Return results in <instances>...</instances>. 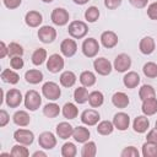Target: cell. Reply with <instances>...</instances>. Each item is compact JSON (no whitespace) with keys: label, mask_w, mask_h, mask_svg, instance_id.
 Returning a JSON list of instances; mask_svg holds the SVG:
<instances>
[{"label":"cell","mask_w":157,"mask_h":157,"mask_svg":"<svg viewBox=\"0 0 157 157\" xmlns=\"http://www.w3.org/2000/svg\"><path fill=\"white\" fill-rule=\"evenodd\" d=\"M60 52L66 58H71L76 54L77 52V44L74 39H70V38H66L61 42L60 44Z\"/></svg>","instance_id":"cell-14"},{"label":"cell","mask_w":157,"mask_h":157,"mask_svg":"<svg viewBox=\"0 0 157 157\" xmlns=\"http://www.w3.org/2000/svg\"><path fill=\"white\" fill-rule=\"evenodd\" d=\"M113 66H114V69L118 72H125L131 66V59H130V56L128 54L121 53V54H119V55L115 56Z\"/></svg>","instance_id":"cell-11"},{"label":"cell","mask_w":157,"mask_h":157,"mask_svg":"<svg viewBox=\"0 0 157 157\" xmlns=\"http://www.w3.org/2000/svg\"><path fill=\"white\" fill-rule=\"evenodd\" d=\"M141 110L147 117L156 114L157 113V98L156 97H152V98H147V99L142 101Z\"/></svg>","instance_id":"cell-21"},{"label":"cell","mask_w":157,"mask_h":157,"mask_svg":"<svg viewBox=\"0 0 157 157\" xmlns=\"http://www.w3.org/2000/svg\"><path fill=\"white\" fill-rule=\"evenodd\" d=\"M38 38L42 43H53L56 38V29L52 26H42L38 29Z\"/></svg>","instance_id":"cell-7"},{"label":"cell","mask_w":157,"mask_h":157,"mask_svg":"<svg viewBox=\"0 0 157 157\" xmlns=\"http://www.w3.org/2000/svg\"><path fill=\"white\" fill-rule=\"evenodd\" d=\"M42 93L43 96L49 101H56L61 96V90L58 83L53 81H48L42 86Z\"/></svg>","instance_id":"cell-3"},{"label":"cell","mask_w":157,"mask_h":157,"mask_svg":"<svg viewBox=\"0 0 157 157\" xmlns=\"http://www.w3.org/2000/svg\"><path fill=\"white\" fill-rule=\"evenodd\" d=\"M155 126H156V128H157V121H156V125H155Z\"/></svg>","instance_id":"cell-56"},{"label":"cell","mask_w":157,"mask_h":157,"mask_svg":"<svg viewBox=\"0 0 157 157\" xmlns=\"http://www.w3.org/2000/svg\"><path fill=\"white\" fill-rule=\"evenodd\" d=\"M97 153V146L93 141H86L81 148L82 157H94Z\"/></svg>","instance_id":"cell-36"},{"label":"cell","mask_w":157,"mask_h":157,"mask_svg":"<svg viewBox=\"0 0 157 157\" xmlns=\"http://www.w3.org/2000/svg\"><path fill=\"white\" fill-rule=\"evenodd\" d=\"M10 153L12 157H27V156H29L27 147H25V145H22V144L15 145Z\"/></svg>","instance_id":"cell-42"},{"label":"cell","mask_w":157,"mask_h":157,"mask_svg":"<svg viewBox=\"0 0 157 157\" xmlns=\"http://www.w3.org/2000/svg\"><path fill=\"white\" fill-rule=\"evenodd\" d=\"M75 4H77V5H85V4H87L90 0H72Z\"/></svg>","instance_id":"cell-54"},{"label":"cell","mask_w":157,"mask_h":157,"mask_svg":"<svg viewBox=\"0 0 157 157\" xmlns=\"http://www.w3.org/2000/svg\"><path fill=\"white\" fill-rule=\"evenodd\" d=\"M47 60V50L44 48H38L33 52L32 54V63L36 66L42 65L44 61Z\"/></svg>","instance_id":"cell-34"},{"label":"cell","mask_w":157,"mask_h":157,"mask_svg":"<svg viewBox=\"0 0 157 157\" xmlns=\"http://www.w3.org/2000/svg\"><path fill=\"white\" fill-rule=\"evenodd\" d=\"M139 97H140L141 101L156 97V91H155V88L151 85H142L141 88L139 90Z\"/></svg>","instance_id":"cell-38"},{"label":"cell","mask_w":157,"mask_h":157,"mask_svg":"<svg viewBox=\"0 0 157 157\" xmlns=\"http://www.w3.org/2000/svg\"><path fill=\"white\" fill-rule=\"evenodd\" d=\"M123 83L128 88H135L140 83V76L135 71H129L123 77Z\"/></svg>","instance_id":"cell-22"},{"label":"cell","mask_w":157,"mask_h":157,"mask_svg":"<svg viewBox=\"0 0 157 157\" xmlns=\"http://www.w3.org/2000/svg\"><path fill=\"white\" fill-rule=\"evenodd\" d=\"M1 80L6 83H10V85H16L20 80V76L15 71V70H11V69H5L2 70L1 72Z\"/></svg>","instance_id":"cell-27"},{"label":"cell","mask_w":157,"mask_h":157,"mask_svg":"<svg viewBox=\"0 0 157 157\" xmlns=\"http://www.w3.org/2000/svg\"><path fill=\"white\" fill-rule=\"evenodd\" d=\"M139 48H140V52L145 55H150L155 52V48H156V42L152 37L150 36H146L144 37L141 40H140V44H139Z\"/></svg>","instance_id":"cell-18"},{"label":"cell","mask_w":157,"mask_h":157,"mask_svg":"<svg viewBox=\"0 0 157 157\" xmlns=\"http://www.w3.org/2000/svg\"><path fill=\"white\" fill-rule=\"evenodd\" d=\"M23 59L22 56H12L11 60H10V65L13 70H20L23 67Z\"/></svg>","instance_id":"cell-45"},{"label":"cell","mask_w":157,"mask_h":157,"mask_svg":"<svg viewBox=\"0 0 157 157\" xmlns=\"http://www.w3.org/2000/svg\"><path fill=\"white\" fill-rule=\"evenodd\" d=\"M114 129L115 128H114L113 121H109V120H102L97 125V132L101 135H110Z\"/></svg>","instance_id":"cell-35"},{"label":"cell","mask_w":157,"mask_h":157,"mask_svg":"<svg viewBox=\"0 0 157 157\" xmlns=\"http://www.w3.org/2000/svg\"><path fill=\"white\" fill-rule=\"evenodd\" d=\"M129 2L136 9H144L147 6L148 0H129Z\"/></svg>","instance_id":"cell-50"},{"label":"cell","mask_w":157,"mask_h":157,"mask_svg":"<svg viewBox=\"0 0 157 157\" xmlns=\"http://www.w3.org/2000/svg\"><path fill=\"white\" fill-rule=\"evenodd\" d=\"M25 78H26V81L28 83L37 85V83L42 82V80H43V72L40 70H37V69H31V70L26 71Z\"/></svg>","instance_id":"cell-25"},{"label":"cell","mask_w":157,"mask_h":157,"mask_svg":"<svg viewBox=\"0 0 157 157\" xmlns=\"http://www.w3.org/2000/svg\"><path fill=\"white\" fill-rule=\"evenodd\" d=\"M80 82L82 83V86L85 87H91L96 83V75L92 71H82L80 75Z\"/></svg>","instance_id":"cell-33"},{"label":"cell","mask_w":157,"mask_h":157,"mask_svg":"<svg viewBox=\"0 0 157 157\" xmlns=\"http://www.w3.org/2000/svg\"><path fill=\"white\" fill-rule=\"evenodd\" d=\"M93 67L98 75L107 76L112 72V63L105 58H97L93 61Z\"/></svg>","instance_id":"cell-9"},{"label":"cell","mask_w":157,"mask_h":157,"mask_svg":"<svg viewBox=\"0 0 157 157\" xmlns=\"http://www.w3.org/2000/svg\"><path fill=\"white\" fill-rule=\"evenodd\" d=\"M99 119H101V115H99V113H98L97 110H94V109H86V110H83L82 114H81V121H82L85 125H87V126H93V125H96V124L99 121Z\"/></svg>","instance_id":"cell-13"},{"label":"cell","mask_w":157,"mask_h":157,"mask_svg":"<svg viewBox=\"0 0 157 157\" xmlns=\"http://www.w3.org/2000/svg\"><path fill=\"white\" fill-rule=\"evenodd\" d=\"M61 113L66 119H75L77 117V114H78V109L74 103L67 102V103L64 104Z\"/></svg>","instance_id":"cell-32"},{"label":"cell","mask_w":157,"mask_h":157,"mask_svg":"<svg viewBox=\"0 0 157 157\" xmlns=\"http://www.w3.org/2000/svg\"><path fill=\"white\" fill-rule=\"evenodd\" d=\"M13 139L17 144H22L25 146H28L33 142L34 140V135L31 130L27 129H18L13 132Z\"/></svg>","instance_id":"cell-10"},{"label":"cell","mask_w":157,"mask_h":157,"mask_svg":"<svg viewBox=\"0 0 157 157\" xmlns=\"http://www.w3.org/2000/svg\"><path fill=\"white\" fill-rule=\"evenodd\" d=\"M142 71H144V75L146 77L155 78V77H157V64L152 63V61H148V63H146L144 65Z\"/></svg>","instance_id":"cell-39"},{"label":"cell","mask_w":157,"mask_h":157,"mask_svg":"<svg viewBox=\"0 0 157 157\" xmlns=\"http://www.w3.org/2000/svg\"><path fill=\"white\" fill-rule=\"evenodd\" d=\"M64 65H65V61L63 56L59 54H52L47 59V69L52 74H58L59 71H61L64 69Z\"/></svg>","instance_id":"cell-4"},{"label":"cell","mask_w":157,"mask_h":157,"mask_svg":"<svg viewBox=\"0 0 157 157\" xmlns=\"http://www.w3.org/2000/svg\"><path fill=\"white\" fill-rule=\"evenodd\" d=\"M142 156L144 157H157V144L146 141L142 145Z\"/></svg>","instance_id":"cell-37"},{"label":"cell","mask_w":157,"mask_h":157,"mask_svg":"<svg viewBox=\"0 0 157 157\" xmlns=\"http://www.w3.org/2000/svg\"><path fill=\"white\" fill-rule=\"evenodd\" d=\"M132 128H134V131L135 132H139V134H144L147 131V129L150 128V120L147 118V115H139L134 119V123H132Z\"/></svg>","instance_id":"cell-17"},{"label":"cell","mask_w":157,"mask_h":157,"mask_svg":"<svg viewBox=\"0 0 157 157\" xmlns=\"http://www.w3.org/2000/svg\"><path fill=\"white\" fill-rule=\"evenodd\" d=\"M147 16L151 20H157V2H152L147 7Z\"/></svg>","instance_id":"cell-46"},{"label":"cell","mask_w":157,"mask_h":157,"mask_svg":"<svg viewBox=\"0 0 157 157\" xmlns=\"http://www.w3.org/2000/svg\"><path fill=\"white\" fill-rule=\"evenodd\" d=\"M9 120H10V117H9L7 112L5 109H1L0 110V126L4 128L9 123Z\"/></svg>","instance_id":"cell-49"},{"label":"cell","mask_w":157,"mask_h":157,"mask_svg":"<svg viewBox=\"0 0 157 157\" xmlns=\"http://www.w3.org/2000/svg\"><path fill=\"white\" fill-rule=\"evenodd\" d=\"M12 120L16 125L18 126H27L29 123H31V118H29V114L26 112V110H17L13 117H12Z\"/></svg>","instance_id":"cell-26"},{"label":"cell","mask_w":157,"mask_h":157,"mask_svg":"<svg viewBox=\"0 0 157 157\" xmlns=\"http://www.w3.org/2000/svg\"><path fill=\"white\" fill-rule=\"evenodd\" d=\"M50 18H52V22L54 25H56V26H65L69 22L70 15H69V12L65 9H63V7H55L52 11Z\"/></svg>","instance_id":"cell-6"},{"label":"cell","mask_w":157,"mask_h":157,"mask_svg":"<svg viewBox=\"0 0 157 157\" xmlns=\"http://www.w3.org/2000/svg\"><path fill=\"white\" fill-rule=\"evenodd\" d=\"M85 18H86L87 22H91V23L96 22V21L99 18V10H98V7H96V6H90V7L85 11Z\"/></svg>","instance_id":"cell-40"},{"label":"cell","mask_w":157,"mask_h":157,"mask_svg":"<svg viewBox=\"0 0 157 157\" xmlns=\"http://www.w3.org/2000/svg\"><path fill=\"white\" fill-rule=\"evenodd\" d=\"M23 102H25V107L28 110L34 112V110H37L40 107V104H42V97H40V94L37 91L29 90V91L26 92V94L23 97Z\"/></svg>","instance_id":"cell-1"},{"label":"cell","mask_w":157,"mask_h":157,"mask_svg":"<svg viewBox=\"0 0 157 157\" xmlns=\"http://www.w3.org/2000/svg\"><path fill=\"white\" fill-rule=\"evenodd\" d=\"M43 2H52V1H54V0H42Z\"/></svg>","instance_id":"cell-55"},{"label":"cell","mask_w":157,"mask_h":157,"mask_svg":"<svg viewBox=\"0 0 157 157\" xmlns=\"http://www.w3.org/2000/svg\"><path fill=\"white\" fill-rule=\"evenodd\" d=\"M67 32H69V34H70L72 38L81 39V38H83V37L87 34L88 27H87V25H86L83 21L76 20V21L70 22L69 28H67Z\"/></svg>","instance_id":"cell-2"},{"label":"cell","mask_w":157,"mask_h":157,"mask_svg":"<svg viewBox=\"0 0 157 157\" xmlns=\"http://www.w3.org/2000/svg\"><path fill=\"white\" fill-rule=\"evenodd\" d=\"M38 144H39V146H40L42 148H44V150H52V148H54L55 145H56V137H55V135H54L53 132H50V131H44V132H42V134L39 135V137H38Z\"/></svg>","instance_id":"cell-12"},{"label":"cell","mask_w":157,"mask_h":157,"mask_svg":"<svg viewBox=\"0 0 157 157\" xmlns=\"http://www.w3.org/2000/svg\"><path fill=\"white\" fill-rule=\"evenodd\" d=\"M123 0H104V6L109 10H115L121 5Z\"/></svg>","instance_id":"cell-47"},{"label":"cell","mask_w":157,"mask_h":157,"mask_svg":"<svg viewBox=\"0 0 157 157\" xmlns=\"http://www.w3.org/2000/svg\"><path fill=\"white\" fill-rule=\"evenodd\" d=\"M90 130L85 126H77L74 129V134H72V137L75 139L76 142H80V144H85L86 141H88L90 139Z\"/></svg>","instance_id":"cell-24"},{"label":"cell","mask_w":157,"mask_h":157,"mask_svg":"<svg viewBox=\"0 0 157 157\" xmlns=\"http://www.w3.org/2000/svg\"><path fill=\"white\" fill-rule=\"evenodd\" d=\"M112 103L117 107V108H126L130 103L129 101V97L126 93L124 92H115L113 96H112Z\"/></svg>","instance_id":"cell-23"},{"label":"cell","mask_w":157,"mask_h":157,"mask_svg":"<svg viewBox=\"0 0 157 157\" xmlns=\"http://www.w3.org/2000/svg\"><path fill=\"white\" fill-rule=\"evenodd\" d=\"M118 36L115 32L113 31H105L101 34V43L104 48L107 49H110V48H114L117 44H118Z\"/></svg>","instance_id":"cell-16"},{"label":"cell","mask_w":157,"mask_h":157,"mask_svg":"<svg viewBox=\"0 0 157 157\" xmlns=\"http://www.w3.org/2000/svg\"><path fill=\"white\" fill-rule=\"evenodd\" d=\"M74 134V128L71 124L66 123V121H61L56 125V135L63 139V140H66L69 137H71Z\"/></svg>","instance_id":"cell-20"},{"label":"cell","mask_w":157,"mask_h":157,"mask_svg":"<svg viewBox=\"0 0 157 157\" xmlns=\"http://www.w3.org/2000/svg\"><path fill=\"white\" fill-rule=\"evenodd\" d=\"M76 75L72 72V71H64L61 75H60V83H61V86H64V87H72L74 85H75V82H76Z\"/></svg>","instance_id":"cell-28"},{"label":"cell","mask_w":157,"mask_h":157,"mask_svg":"<svg viewBox=\"0 0 157 157\" xmlns=\"http://www.w3.org/2000/svg\"><path fill=\"white\" fill-rule=\"evenodd\" d=\"M146 141H150V142H156L157 144V128L150 130L147 132V136H146Z\"/></svg>","instance_id":"cell-51"},{"label":"cell","mask_w":157,"mask_h":157,"mask_svg":"<svg viewBox=\"0 0 157 157\" xmlns=\"http://www.w3.org/2000/svg\"><path fill=\"white\" fill-rule=\"evenodd\" d=\"M22 93L17 88H11L5 94V102L10 108H17L22 103Z\"/></svg>","instance_id":"cell-8"},{"label":"cell","mask_w":157,"mask_h":157,"mask_svg":"<svg viewBox=\"0 0 157 157\" xmlns=\"http://www.w3.org/2000/svg\"><path fill=\"white\" fill-rule=\"evenodd\" d=\"M77 153V148L75 144L72 142H65L61 147V155L63 157H75Z\"/></svg>","instance_id":"cell-41"},{"label":"cell","mask_w":157,"mask_h":157,"mask_svg":"<svg viewBox=\"0 0 157 157\" xmlns=\"http://www.w3.org/2000/svg\"><path fill=\"white\" fill-rule=\"evenodd\" d=\"M88 91L85 86H81V87H77L75 91H74V98H75V102L78 103V104H83L88 101Z\"/></svg>","instance_id":"cell-30"},{"label":"cell","mask_w":157,"mask_h":157,"mask_svg":"<svg viewBox=\"0 0 157 157\" xmlns=\"http://www.w3.org/2000/svg\"><path fill=\"white\" fill-rule=\"evenodd\" d=\"M0 47H1V49H0V58L4 59L6 55H9V45H6L4 42H1Z\"/></svg>","instance_id":"cell-52"},{"label":"cell","mask_w":157,"mask_h":157,"mask_svg":"<svg viewBox=\"0 0 157 157\" xmlns=\"http://www.w3.org/2000/svg\"><path fill=\"white\" fill-rule=\"evenodd\" d=\"M42 21H43L42 13L38 12V11H36V10L28 11V12L26 13V16H25V22H26V25L29 26V27H33V28H34V27H38V26L42 23Z\"/></svg>","instance_id":"cell-19"},{"label":"cell","mask_w":157,"mask_h":157,"mask_svg":"<svg viewBox=\"0 0 157 157\" xmlns=\"http://www.w3.org/2000/svg\"><path fill=\"white\" fill-rule=\"evenodd\" d=\"M99 52V43L94 38H87L82 43V53L87 58H94Z\"/></svg>","instance_id":"cell-5"},{"label":"cell","mask_w":157,"mask_h":157,"mask_svg":"<svg viewBox=\"0 0 157 157\" xmlns=\"http://www.w3.org/2000/svg\"><path fill=\"white\" fill-rule=\"evenodd\" d=\"M113 124H114V128L120 130V131H124L129 128L130 125V117L124 113V112H119L114 115L113 118Z\"/></svg>","instance_id":"cell-15"},{"label":"cell","mask_w":157,"mask_h":157,"mask_svg":"<svg viewBox=\"0 0 157 157\" xmlns=\"http://www.w3.org/2000/svg\"><path fill=\"white\" fill-rule=\"evenodd\" d=\"M2 2H4V5H5L7 9L15 10V9H17V7L22 4V0H2Z\"/></svg>","instance_id":"cell-48"},{"label":"cell","mask_w":157,"mask_h":157,"mask_svg":"<svg viewBox=\"0 0 157 157\" xmlns=\"http://www.w3.org/2000/svg\"><path fill=\"white\" fill-rule=\"evenodd\" d=\"M9 55L12 56H22L23 55V48L22 45H20L18 43H10L9 44Z\"/></svg>","instance_id":"cell-43"},{"label":"cell","mask_w":157,"mask_h":157,"mask_svg":"<svg viewBox=\"0 0 157 157\" xmlns=\"http://www.w3.org/2000/svg\"><path fill=\"white\" fill-rule=\"evenodd\" d=\"M32 156H33V157H47V153L43 152V151H36Z\"/></svg>","instance_id":"cell-53"},{"label":"cell","mask_w":157,"mask_h":157,"mask_svg":"<svg viewBox=\"0 0 157 157\" xmlns=\"http://www.w3.org/2000/svg\"><path fill=\"white\" fill-rule=\"evenodd\" d=\"M59 113H60V107L54 102H50V103L45 104L44 108H43V114L47 118H50V119L56 118L59 115Z\"/></svg>","instance_id":"cell-31"},{"label":"cell","mask_w":157,"mask_h":157,"mask_svg":"<svg viewBox=\"0 0 157 157\" xmlns=\"http://www.w3.org/2000/svg\"><path fill=\"white\" fill-rule=\"evenodd\" d=\"M104 102V96L101 91H93L88 94V103L93 108H98L103 104Z\"/></svg>","instance_id":"cell-29"},{"label":"cell","mask_w":157,"mask_h":157,"mask_svg":"<svg viewBox=\"0 0 157 157\" xmlns=\"http://www.w3.org/2000/svg\"><path fill=\"white\" fill-rule=\"evenodd\" d=\"M120 156H121V157H139V156H140V152L137 151L136 147H134V146H128V147H125V148L121 151Z\"/></svg>","instance_id":"cell-44"}]
</instances>
